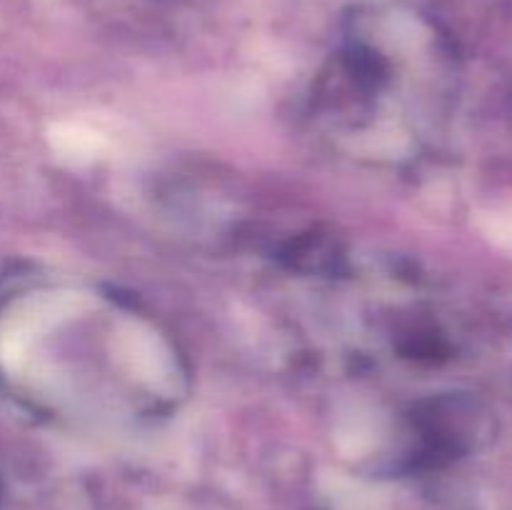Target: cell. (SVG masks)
<instances>
[{
  "mask_svg": "<svg viewBox=\"0 0 512 510\" xmlns=\"http://www.w3.org/2000/svg\"><path fill=\"white\" fill-rule=\"evenodd\" d=\"M93 305V295L80 293V290H50V293L28 295L5 320L3 333H0V360L5 363V368H23L30 348L40 335L85 313Z\"/></svg>",
  "mask_w": 512,
  "mask_h": 510,
  "instance_id": "6da1fadb",
  "label": "cell"
},
{
  "mask_svg": "<svg viewBox=\"0 0 512 510\" xmlns=\"http://www.w3.org/2000/svg\"><path fill=\"white\" fill-rule=\"evenodd\" d=\"M115 358L138 383L155 393H173L178 388V363L163 338L138 320H123L113 333Z\"/></svg>",
  "mask_w": 512,
  "mask_h": 510,
  "instance_id": "7a4b0ae2",
  "label": "cell"
},
{
  "mask_svg": "<svg viewBox=\"0 0 512 510\" xmlns=\"http://www.w3.org/2000/svg\"><path fill=\"white\" fill-rule=\"evenodd\" d=\"M48 140L55 155L68 165H88L108 150V140L100 130L85 123H55L48 130Z\"/></svg>",
  "mask_w": 512,
  "mask_h": 510,
  "instance_id": "3957f363",
  "label": "cell"
},
{
  "mask_svg": "<svg viewBox=\"0 0 512 510\" xmlns=\"http://www.w3.org/2000/svg\"><path fill=\"white\" fill-rule=\"evenodd\" d=\"M380 420L370 410L355 408L338 423V445L350 458H363L375 448L380 433Z\"/></svg>",
  "mask_w": 512,
  "mask_h": 510,
  "instance_id": "277c9868",
  "label": "cell"
},
{
  "mask_svg": "<svg viewBox=\"0 0 512 510\" xmlns=\"http://www.w3.org/2000/svg\"><path fill=\"white\" fill-rule=\"evenodd\" d=\"M333 500L338 510H385V498L370 485L348 478H333Z\"/></svg>",
  "mask_w": 512,
  "mask_h": 510,
  "instance_id": "5b68a950",
  "label": "cell"
}]
</instances>
